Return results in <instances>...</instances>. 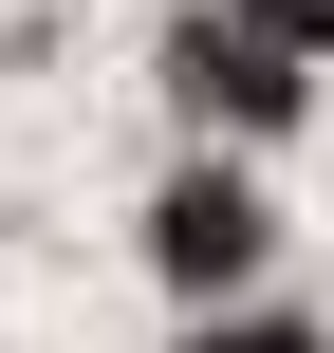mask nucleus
Segmentation results:
<instances>
[{
  "mask_svg": "<svg viewBox=\"0 0 334 353\" xmlns=\"http://www.w3.org/2000/svg\"><path fill=\"white\" fill-rule=\"evenodd\" d=\"M149 261H167V279H242V261H260V205L205 168V186H167V205H149Z\"/></svg>",
  "mask_w": 334,
  "mask_h": 353,
  "instance_id": "f03ea898",
  "label": "nucleus"
},
{
  "mask_svg": "<svg viewBox=\"0 0 334 353\" xmlns=\"http://www.w3.org/2000/svg\"><path fill=\"white\" fill-rule=\"evenodd\" d=\"M223 19H260L279 56H316V37H334V0H223Z\"/></svg>",
  "mask_w": 334,
  "mask_h": 353,
  "instance_id": "7ed1b4c3",
  "label": "nucleus"
},
{
  "mask_svg": "<svg viewBox=\"0 0 334 353\" xmlns=\"http://www.w3.org/2000/svg\"><path fill=\"white\" fill-rule=\"evenodd\" d=\"M186 353H316L298 316H242V335H186Z\"/></svg>",
  "mask_w": 334,
  "mask_h": 353,
  "instance_id": "20e7f679",
  "label": "nucleus"
},
{
  "mask_svg": "<svg viewBox=\"0 0 334 353\" xmlns=\"http://www.w3.org/2000/svg\"><path fill=\"white\" fill-rule=\"evenodd\" d=\"M167 74H186L205 112H242V130H279V112H298V56H279L260 19H186V37H167Z\"/></svg>",
  "mask_w": 334,
  "mask_h": 353,
  "instance_id": "f257e3e1",
  "label": "nucleus"
}]
</instances>
